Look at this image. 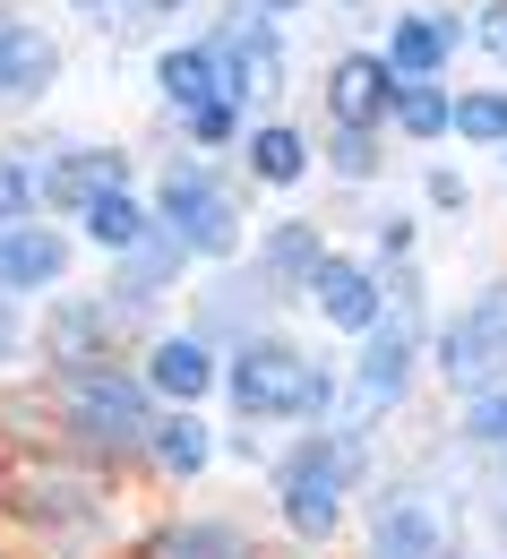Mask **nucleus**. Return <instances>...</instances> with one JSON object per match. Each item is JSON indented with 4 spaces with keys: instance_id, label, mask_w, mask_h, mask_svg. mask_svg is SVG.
Masks as SVG:
<instances>
[{
    "instance_id": "obj_2",
    "label": "nucleus",
    "mask_w": 507,
    "mask_h": 559,
    "mask_svg": "<svg viewBox=\"0 0 507 559\" xmlns=\"http://www.w3.org/2000/svg\"><path fill=\"white\" fill-rule=\"evenodd\" d=\"M52 414H61V430L77 448H146L155 396L121 361H77V370H52Z\"/></svg>"
},
{
    "instance_id": "obj_5",
    "label": "nucleus",
    "mask_w": 507,
    "mask_h": 559,
    "mask_svg": "<svg viewBox=\"0 0 507 559\" xmlns=\"http://www.w3.org/2000/svg\"><path fill=\"white\" fill-rule=\"evenodd\" d=\"M438 379L456 396H491L507 388V276L482 284L447 328H438Z\"/></svg>"
},
{
    "instance_id": "obj_34",
    "label": "nucleus",
    "mask_w": 507,
    "mask_h": 559,
    "mask_svg": "<svg viewBox=\"0 0 507 559\" xmlns=\"http://www.w3.org/2000/svg\"><path fill=\"white\" fill-rule=\"evenodd\" d=\"M345 9H370V0H345Z\"/></svg>"
},
{
    "instance_id": "obj_23",
    "label": "nucleus",
    "mask_w": 507,
    "mask_h": 559,
    "mask_svg": "<svg viewBox=\"0 0 507 559\" xmlns=\"http://www.w3.org/2000/svg\"><path fill=\"white\" fill-rule=\"evenodd\" d=\"M447 130L456 139H482V146H507V86H473L447 104Z\"/></svg>"
},
{
    "instance_id": "obj_22",
    "label": "nucleus",
    "mask_w": 507,
    "mask_h": 559,
    "mask_svg": "<svg viewBox=\"0 0 507 559\" xmlns=\"http://www.w3.org/2000/svg\"><path fill=\"white\" fill-rule=\"evenodd\" d=\"M447 104H456V95H447V86H438V78H405V86H396V104H387V121H396V130H405V139H447Z\"/></svg>"
},
{
    "instance_id": "obj_18",
    "label": "nucleus",
    "mask_w": 507,
    "mask_h": 559,
    "mask_svg": "<svg viewBox=\"0 0 507 559\" xmlns=\"http://www.w3.org/2000/svg\"><path fill=\"white\" fill-rule=\"evenodd\" d=\"M17 508H26L44 534H52V525L70 534V525H95V516H104V508H95V490L70 483V474H26V499H17Z\"/></svg>"
},
{
    "instance_id": "obj_30",
    "label": "nucleus",
    "mask_w": 507,
    "mask_h": 559,
    "mask_svg": "<svg viewBox=\"0 0 507 559\" xmlns=\"http://www.w3.org/2000/svg\"><path fill=\"white\" fill-rule=\"evenodd\" d=\"M431 207H464V173L438 164V173H431Z\"/></svg>"
},
{
    "instance_id": "obj_10",
    "label": "nucleus",
    "mask_w": 507,
    "mask_h": 559,
    "mask_svg": "<svg viewBox=\"0 0 507 559\" xmlns=\"http://www.w3.org/2000/svg\"><path fill=\"white\" fill-rule=\"evenodd\" d=\"M130 190V155L121 146H70V155H44V207L52 215H77L95 199Z\"/></svg>"
},
{
    "instance_id": "obj_25",
    "label": "nucleus",
    "mask_w": 507,
    "mask_h": 559,
    "mask_svg": "<svg viewBox=\"0 0 507 559\" xmlns=\"http://www.w3.org/2000/svg\"><path fill=\"white\" fill-rule=\"evenodd\" d=\"M464 439H473V448H507V388H491V396L464 405Z\"/></svg>"
},
{
    "instance_id": "obj_32",
    "label": "nucleus",
    "mask_w": 507,
    "mask_h": 559,
    "mask_svg": "<svg viewBox=\"0 0 507 559\" xmlns=\"http://www.w3.org/2000/svg\"><path fill=\"white\" fill-rule=\"evenodd\" d=\"M138 9H181V0H138Z\"/></svg>"
},
{
    "instance_id": "obj_13",
    "label": "nucleus",
    "mask_w": 507,
    "mask_h": 559,
    "mask_svg": "<svg viewBox=\"0 0 507 559\" xmlns=\"http://www.w3.org/2000/svg\"><path fill=\"white\" fill-rule=\"evenodd\" d=\"M456 44H464V26H456V17L413 9V17H396V35H387V52H378V61H387V78L405 86V78H438Z\"/></svg>"
},
{
    "instance_id": "obj_7",
    "label": "nucleus",
    "mask_w": 507,
    "mask_h": 559,
    "mask_svg": "<svg viewBox=\"0 0 507 559\" xmlns=\"http://www.w3.org/2000/svg\"><path fill=\"white\" fill-rule=\"evenodd\" d=\"M138 379H146V396H172V405H190V414H198V396L224 379L216 336H207V328H172V336H155Z\"/></svg>"
},
{
    "instance_id": "obj_14",
    "label": "nucleus",
    "mask_w": 507,
    "mask_h": 559,
    "mask_svg": "<svg viewBox=\"0 0 507 559\" xmlns=\"http://www.w3.org/2000/svg\"><path fill=\"white\" fill-rule=\"evenodd\" d=\"M318 259H327V233H318L310 215H285V224H267V241H258V276L276 284V293H301Z\"/></svg>"
},
{
    "instance_id": "obj_4",
    "label": "nucleus",
    "mask_w": 507,
    "mask_h": 559,
    "mask_svg": "<svg viewBox=\"0 0 507 559\" xmlns=\"http://www.w3.org/2000/svg\"><path fill=\"white\" fill-rule=\"evenodd\" d=\"M155 233H164L181 259H232V250H241V207H232V190H224V173L207 155H172V164H164Z\"/></svg>"
},
{
    "instance_id": "obj_28",
    "label": "nucleus",
    "mask_w": 507,
    "mask_h": 559,
    "mask_svg": "<svg viewBox=\"0 0 507 559\" xmlns=\"http://www.w3.org/2000/svg\"><path fill=\"white\" fill-rule=\"evenodd\" d=\"M473 44L507 52V0H482V26H473Z\"/></svg>"
},
{
    "instance_id": "obj_31",
    "label": "nucleus",
    "mask_w": 507,
    "mask_h": 559,
    "mask_svg": "<svg viewBox=\"0 0 507 559\" xmlns=\"http://www.w3.org/2000/svg\"><path fill=\"white\" fill-rule=\"evenodd\" d=\"M241 9H258V17H267V26H276V17H292V9H301V0H241Z\"/></svg>"
},
{
    "instance_id": "obj_21",
    "label": "nucleus",
    "mask_w": 507,
    "mask_h": 559,
    "mask_svg": "<svg viewBox=\"0 0 507 559\" xmlns=\"http://www.w3.org/2000/svg\"><path fill=\"white\" fill-rule=\"evenodd\" d=\"M44 215V146H0V224Z\"/></svg>"
},
{
    "instance_id": "obj_8",
    "label": "nucleus",
    "mask_w": 507,
    "mask_h": 559,
    "mask_svg": "<svg viewBox=\"0 0 507 559\" xmlns=\"http://www.w3.org/2000/svg\"><path fill=\"white\" fill-rule=\"evenodd\" d=\"M370 559H447V516L431 508V490H378Z\"/></svg>"
},
{
    "instance_id": "obj_19",
    "label": "nucleus",
    "mask_w": 507,
    "mask_h": 559,
    "mask_svg": "<svg viewBox=\"0 0 507 559\" xmlns=\"http://www.w3.org/2000/svg\"><path fill=\"white\" fill-rule=\"evenodd\" d=\"M146 559H250V543H241V525L198 516V525H164V534L146 543Z\"/></svg>"
},
{
    "instance_id": "obj_33",
    "label": "nucleus",
    "mask_w": 507,
    "mask_h": 559,
    "mask_svg": "<svg viewBox=\"0 0 507 559\" xmlns=\"http://www.w3.org/2000/svg\"><path fill=\"white\" fill-rule=\"evenodd\" d=\"M70 9H112V0H70Z\"/></svg>"
},
{
    "instance_id": "obj_26",
    "label": "nucleus",
    "mask_w": 507,
    "mask_h": 559,
    "mask_svg": "<svg viewBox=\"0 0 507 559\" xmlns=\"http://www.w3.org/2000/svg\"><path fill=\"white\" fill-rule=\"evenodd\" d=\"M224 139H241V104H198V112H190V146H224Z\"/></svg>"
},
{
    "instance_id": "obj_12",
    "label": "nucleus",
    "mask_w": 507,
    "mask_h": 559,
    "mask_svg": "<svg viewBox=\"0 0 507 559\" xmlns=\"http://www.w3.org/2000/svg\"><path fill=\"white\" fill-rule=\"evenodd\" d=\"M387 104H396V78H387L378 52H345V61L327 70V112H336V130H378Z\"/></svg>"
},
{
    "instance_id": "obj_3",
    "label": "nucleus",
    "mask_w": 507,
    "mask_h": 559,
    "mask_svg": "<svg viewBox=\"0 0 507 559\" xmlns=\"http://www.w3.org/2000/svg\"><path fill=\"white\" fill-rule=\"evenodd\" d=\"M362 456H370V430H318L276 465V508L301 543H327L345 525V490L362 474Z\"/></svg>"
},
{
    "instance_id": "obj_6",
    "label": "nucleus",
    "mask_w": 507,
    "mask_h": 559,
    "mask_svg": "<svg viewBox=\"0 0 507 559\" xmlns=\"http://www.w3.org/2000/svg\"><path fill=\"white\" fill-rule=\"evenodd\" d=\"M52 78H61V44H52L26 9H9V0H0V112L44 104V95H52Z\"/></svg>"
},
{
    "instance_id": "obj_16",
    "label": "nucleus",
    "mask_w": 507,
    "mask_h": 559,
    "mask_svg": "<svg viewBox=\"0 0 507 559\" xmlns=\"http://www.w3.org/2000/svg\"><path fill=\"white\" fill-rule=\"evenodd\" d=\"M241 164H250V181H267V190H292V181L310 173V139H301L292 121L241 130Z\"/></svg>"
},
{
    "instance_id": "obj_1",
    "label": "nucleus",
    "mask_w": 507,
    "mask_h": 559,
    "mask_svg": "<svg viewBox=\"0 0 507 559\" xmlns=\"http://www.w3.org/2000/svg\"><path fill=\"white\" fill-rule=\"evenodd\" d=\"M224 396L250 421H327L336 370L310 361L301 345H285V336H250V345H232V361H224Z\"/></svg>"
},
{
    "instance_id": "obj_24",
    "label": "nucleus",
    "mask_w": 507,
    "mask_h": 559,
    "mask_svg": "<svg viewBox=\"0 0 507 559\" xmlns=\"http://www.w3.org/2000/svg\"><path fill=\"white\" fill-rule=\"evenodd\" d=\"M327 173L336 181H378V130H336L327 139Z\"/></svg>"
},
{
    "instance_id": "obj_11",
    "label": "nucleus",
    "mask_w": 507,
    "mask_h": 559,
    "mask_svg": "<svg viewBox=\"0 0 507 559\" xmlns=\"http://www.w3.org/2000/svg\"><path fill=\"white\" fill-rule=\"evenodd\" d=\"M61 276H70V233H52L44 215L0 224V293H9V301H17V293H52Z\"/></svg>"
},
{
    "instance_id": "obj_9",
    "label": "nucleus",
    "mask_w": 507,
    "mask_h": 559,
    "mask_svg": "<svg viewBox=\"0 0 507 559\" xmlns=\"http://www.w3.org/2000/svg\"><path fill=\"white\" fill-rule=\"evenodd\" d=\"M301 293H310V310H318L327 328H345V336H370V328H378V310H387L378 276H370L362 259H336V250L310 267V284H301Z\"/></svg>"
},
{
    "instance_id": "obj_29",
    "label": "nucleus",
    "mask_w": 507,
    "mask_h": 559,
    "mask_svg": "<svg viewBox=\"0 0 507 559\" xmlns=\"http://www.w3.org/2000/svg\"><path fill=\"white\" fill-rule=\"evenodd\" d=\"M26 345V319H17V301H9V293H0V361H9V353Z\"/></svg>"
},
{
    "instance_id": "obj_20",
    "label": "nucleus",
    "mask_w": 507,
    "mask_h": 559,
    "mask_svg": "<svg viewBox=\"0 0 507 559\" xmlns=\"http://www.w3.org/2000/svg\"><path fill=\"white\" fill-rule=\"evenodd\" d=\"M77 224H86V241H95V250H112V259H121V250H138L146 233H155V215H146L130 190H112V199L77 207Z\"/></svg>"
},
{
    "instance_id": "obj_35",
    "label": "nucleus",
    "mask_w": 507,
    "mask_h": 559,
    "mask_svg": "<svg viewBox=\"0 0 507 559\" xmlns=\"http://www.w3.org/2000/svg\"><path fill=\"white\" fill-rule=\"evenodd\" d=\"M499 474H507V448H499Z\"/></svg>"
},
{
    "instance_id": "obj_27",
    "label": "nucleus",
    "mask_w": 507,
    "mask_h": 559,
    "mask_svg": "<svg viewBox=\"0 0 507 559\" xmlns=\"http://www.w3.org/2000/svg\"><path fill=\"white\" fill-rule=\"evenodd\" d=\"M378 259H413V215H378Z\"/></svg>"
},
{
    "instance_id": "obj_17",
    "label": "nucleus",
    "mask_w": 507,
    "mask_h": 559,
    "mask_svg": "<svg viewBox=\"0 0 507 559\" xmlns=\"http://www.w3.org/2000/svg\"><path fill=\"white\" fill-rule=\"evenodd\" d=\"M155 86H164V104L190 121L198 104H216V95H224V86H216V52H207V44H172V52L155 61Z\"/></svg>"
},
{
    "instance_id": "obj_15",
    "label": "nucleus",
    "mask_w": 507,
    "mask_h": 559,
    "mask_svg": "<svg viewBox=\"0 0 507 559\" xmlns=\"http://www.w3.org/2000/svg\"><path fill=\"white\" fill-rule=\"evenodd\" d=\"M146 456H155V474L190 483V474H207L216 439H207V421L190 414V405H172V414H155V430H146Z\"/></svg>"
}]
</instances>
